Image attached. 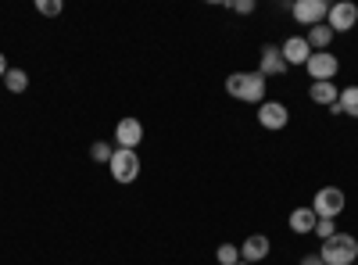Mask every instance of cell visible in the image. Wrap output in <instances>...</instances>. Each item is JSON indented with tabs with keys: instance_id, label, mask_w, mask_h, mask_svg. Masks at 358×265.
<instances>
[{
	"instance_id": "obj_14",
	"label": "cell",
	"mask_w": 358,
	"mask_h": 265,
	"mask_svg": "<svg viewBox=\"0 0 358 265\" xmlns=\"http://www.w3.org/2000/svg\"><path fill=\"white\" fill-rule=\"evenodd\" d=\"M330 115H351V119H358V86H344L337 104L330 108Z\"/></svg>"
},
{
	"instance_id": "obj_2",
	"label": "cell",
	"mask_w": 358,
	"mask_h": 265,
	"mask_svg": "<svg viewBox=\"0 0 358 265\" xmlns=\"http://www.w3.org/2000/svg\"><path fill=\"white\" fill-rule=\"evenodd\" d=\"M319 258L326 265H355V258H358V237H355V233H341L337 229L330 241H322Z\"/></svg>"
},
{
	"instance_id": "obj_6",
	"label": "cell",
	"mask_w": 358,
	"mask_h": 265,
	"mask_svg": "<svg viewBox=\"0 0 358 265\" xmlns=\"http://www.w3.org/2000/svg\"><path fill=\"white\" fill-rule=\"evenodd\" d=\"M287 122H290V108L283 101H262L258 104V126L262 129L280 133V129H287Z\"/></svg>"
},
{
	"instance_id": "obj_1",
	"label": "cell",
	"mask_w": 358,
	"mask_h": 265,
	"mask_svg": "<svg viewBox=\"0 0 358 265\" xmlns=\"http://www.w3.org/2000/svg\"><path fill=\"white\" fill-rule=\"evenodd\" d=\"M226 94L244 104H262L265 101V76L262 72H233L226 76Z\"/></svg>"
},
{
	"instance_id": "obj_25",
	"label": "cell",
	"mask_w": 358,
	"mask_h": 265,
	"mask_svg": "<svg viewBox=\"0 0 358 265\" xmlns=\"http://www.w3.org/2000/svg\"><path fill=\"white\" fill-rule=\"evenodd\" d=\"M236 265H248V262H236Z\"/></svg>"
},
{
	"instance_id": "obj_7",
	"label": "cell",
	"mask_w": 358,
	"mask_h": 265,
	"mask_svg": "<svg viewBox=\"0 0 358 265\" xmlns=\"http://www.w3.org/2000/svg\"><path fill=\"white\" fill-rule=\"evenodd\" d=\"M326 25L337 33H351V29H358V8L351 4V0H337V4H330V15H326Z\"/></svg>"
},
{
	"instance_id": "obj_19",
	"label": "cell",
	"mask_w": 358,
	"mask_h": 265,
	"mask_svg": "<svg viewBox=\"0 0 358 265\" xmlns=\"http://www.w3.org/2000/svg\"><path fill=\"white\" fill-rule=\"evenodd\" d=\"M215 258H219V265H236V262H241V248H236V244H219Z\"/></svg>"
},
{
	"instance_id": "obj_16",
	"label": "cell",
	"mask_w": 358,
	"mask_h": 265,
	"mask_svg": "<svg viewBox=\"0 0 358 265\" xmlns=\"http://www.w3.org/2000/svg\"><path fill=\"white\" fill-rule=\"evenodd\" d=\"M305 40H308L312 50H330V43H334V29L326 25V22H322V25H312Z\"/></svg>"
},
{
	"instance_id": "obj_20",
	"label": "cell",
	"mask_w": 358,
	"mask_h": 265,
	"mask_svg": "<svg viewBox=\"0 0 358 265\" xmlns=\"http://www.w3.org/2000/svg\"><path fill=\"white\" fill-rule=\"evenodd\" d=\"M312 233H315V237H319V241H330V237H334V233H337V222H334V219H319Z\"/></svg>"
},
{
	"instance_id": "obj_17",
	"label": "cell",
	"mask_w": 358,
	"mask_h": 265,
	"mask_svg": "<svg viewBox=\"0 0 358 265\" xmlns=\"http://www.w3.org/2000/svg\"><path fill=\"white\" fill-rule=\"evenodd\" d=\"M4 86H8V94H25V86H29V72H25V69H8Z\"/></svg>"
},
{
	"instance_id": "obj_5",
	"label": "cell",
	"mask_w": 358,
	"mask_h": 265,
	"mask_svg": "<svg viewBox=\"0 0 358 265\" xmlns=\"http://www.w3.org/2000/svg\"><path fill=\"white\" fill-rule=\"evenodd\" d=\"M305 72L312 76V83H334V76L341 72V62L334 50H312V57L305 62Z\"/></svg>"
},
{
	"instance_id": "obj_10",
	"label": "cell",
	"mask_w": 358,
	"mask_h": 265,
	"mask_svg": "<svg viewBox=\"0 0 358 265\" xmlns=\"http://www.w3.org/2000/svg\"><path fill=\"white\" fill-rule=\"evenodd\" d=\"M268 251H273V241H268L265 233H251V237H244V244H241V262L258 265V262L268 258Z\"/></svg>"
},
{
	"instance_id": "obj_21",
	"label": "cell",
	"mask_w": 358,
	"mask_h": 265,
	"mask_svg": "<svg viewBox=\"0 0 358 265\" xmlns=\"http://www.w3.org/2000/svg\"><path fill=\"white\" fill-rule=\"evenodd\" d=\"M36 11L47 15V18H57L62 15V0H36Z\"/></svg>"
},
{
	"instance_id": "obj_15",
	"label": "cell",
	"mask_w": 358,
	"mask_h": 265,
	"mask_svg": "<svg viewBox=\"0 0 358 265\" xmlns=\"http://www.w3.org/2000/svg\"><path fill=\"white\" fill-rule=\"evenodd\" d=\"M315 222H319V219H315V212H312V204H308V208H294L290 219H287V226L297 233V237H301V233H312Z\"/></svg>"
},
{
	"instance_id": "obj_8",
	"label": "cell",
	"mask_w": 358,
	"mask_h": 265,
	"mask_svg": "<svg viewBox=\"0 0 358 265\" xmlns=\"http://www.w3.org/2000/svg\"><path fill=\"white\" fill-rule=\"evenodd\" d=\"M118 151H136V147L143 143V122L140 119H118V126H115V140H111Z\"/></svg>"
},
{
	"instance_id": "obj_12",
	"label": "cell",
	"mask_w": 358,
	"mask_h": 265,
	"mask_svg": "<svg viewBox=\"0 0 358 265\" xmlns=\"http://www.w3.org/2000/svg\"><path fill=\"white\" fill-rule=\"evenodd\" d=\"M258 72L268 79V76H283L287 72V62H283V54H280V47H273V43H265L262 47V57H258Z\"/></svg>"
},
{
	"instance_id": "obj_22",
	"label": "cell",
	"mask_w": 358,
	"mask_h": 265,
	"mask_svg": "<svg viewBox=\"0 0 358 265\" xmlns=\"http://www.w3.org/2000/svg\"><path fill=\"white\" fill-rule=\"evenodd\" d=\"M226 8L236 15H255V0H226Z\"/></svg>"
},
{
	"instance_id": "obj_3",
	"label": "cell",
	"mask_w": 358,
	"mask_h": 265,
	"mask_svg": "<svg viewBox=\"0 0 358 265\" xmlns=\"http://www.w3.org/2000/svg\"><path fill=\"white\" fill-rule=\"evenodd\" d=\"M344 208H348V197H344L341 187H322V190H315V197H312L315 219H337Z\"/></svg>"
},
{
	"instance_id": "obj_23",
	"label": "cell",
	"mask_w": 358,
	"mask_h": 265,
	"mask_svg": "<svg viewBox=\"0 0 358 265\" xmlns=\"http://www.w3.org/2000/svg\"><path fill=\"white\" fill-rule=\"evenodd\" d=\"M301 265H326V262H322L319 255H305V258H301Z\"/></svg>"
},
{
	"instance_id": "obj_9",
	"label": "cell",
	"mask_w": 358,
	"mask_h": 265,
	"mask_svg": "<svg viewBox=\"0 0 358 265\" xmlns=\"http://www.w3.org/2000/svg\"><path fill=\"white\" fill-rule=\"evenodd\" d=\"M294 22H301V25H322L326 15H330V4L326 0H294V8H290Z\"/></svg>"
},
{
	"instance_id": "obj_18",
	"label": "cell",
	"mask_w": 358,
	"mask_h": 265,
	"mask_svg": "<svg viewBox=\"0 0 358 265\" xmlns=\"http://www.w3.org/2000/svg\"><path fill=\"white\" fill-rule=\"evenodd\" d=\"M111 155H115V143H108V140H94V147H90V158L97 165H108Z\"/></svg>"
},
{
	"instance_id": "obj_4",
	"label": "cell",
	"mask_w": 358,
	"mask_h": 265,
	"mask_svg": "<svg viewBox=\"0 0 358 265\" xmlns=\"http://www.w3.org/2000/svg\"><path fill=\"white\" fill-rule=\"evenodd\" d=\"M108 172H111V180L122 183V187L136 183V176H140V155L136 151H118V147H115V155L108 162Z\"/></svg>"
},
{
	"instance_id": "obj_13",
	"label": "cell",
	"mask_w": 358,
	"mask_h": 265,
	"mask_svg": "<svg viewBox=\"0 0 358 265\" xmlns=\"http://www.w3.org/2000/svg\"><path fill=\"white\" fill-rule=\"evenodd\" d=\"M337 97H341V86H334V83H312L308 86V101L319 108H334Z\"/></svg>"
},
{
	"instance_id": "obj_24",
	"label": "cell",
	"mask_w": 358,
	"mask_h": 265,
	"mask_svg": "<svg viewBox=\"0 0 358 265\" xmlns=\"http://www.w3.org/2000/svg\"><path fill=\"white\" fill-rule=\"evenodd\" d=\"M4 76H8V57L0 54V79H4Z\"/></svg>"
},
{
	"instance_id": "obj_11",
	"label": "cell",
	"mask_w": 358,
	"mask_h": 265,
	"mask_svg": "<svg viewBox=\"0 0 358 265\" xmlns=\"http://www.w3.org/2000/svg\"><path fill=\"white\" fill-rule=\"evenodd\" d=\"M280 54H283V62H287V69L294 65H305L308 57H312V47H308V40L305 36H287L283 43H280Z\"/></svg>"
}]
</instances>
